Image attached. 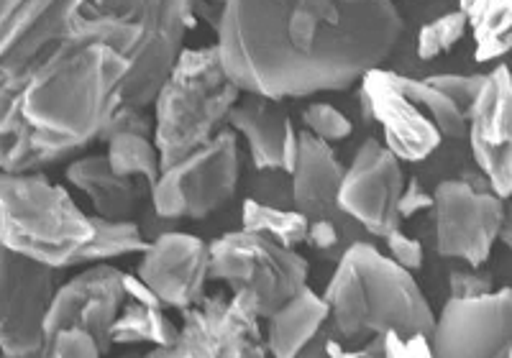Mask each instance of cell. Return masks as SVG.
<instances>
[{
	"label": "cell",
	"mask_w": 512,
	"mask_h": 358,
	"mask_svg": "<svg viewBox=\"0 0 512 358\" xmlns=\"http://www.w3.org/2000/svg\"><path fill=\"white\" fill-rule=\"evenodd\" d=\"M192 24V0H0V169L39 172L154 105Z\"/></svg>",
	"instance_id": "1"
},
{
	"label": "cell",
	"mask_w": 512,
	"mask_h": 358,
	"mask_svg": "<svg viewBox=\"0 0 512 358\" xmlns=\"http://www.w3.org/2000/svg\"><path fill=\"white\" fill-rule=\"evenodd\" d=\"M405 31L392 0H228L218 49L244 93L308 98L382 67Z\"/></svg>",
	"instance_id": "2"
},
{
	"label": "cell",
	"mask_w": 512,
	"mask_h": 358,
	"mask_svg": "<svg viewBox=\"0 0 512 358\" xmlns=\"http://www.w3.org/2000/svg\"><path fill=\"white\" fill-rule=\"evenodd\" d=\"M333 333L344 341L395 333L400 338L428 335L436 315L425 300L413 272L361 241L349 246L338 261L326 292Z\"/></svg>",
	"instance_id": "3"
},
{
	"label": "cell",
	"mask_w": 512,
	"mask_h": 358,
	"mask_svg": "<svg viewBox=\"0 0 512 358\" xmlns=\"http://www.w3.org/2000/svg\"><path fill=\"white\" fill-rule=\"evenodd\" d=\"M244 90L228 75L218 44L182 49L154 98V144L162 167L182 162L216 139Z\"/></svg>",
	"instance_id": "4"
},
{
	"label": "cell",
	"mask_w": 512,
	"mask_h": 358,
	"mask_svg": "<svg viewBox=\"0 0 512 358\" xmlns=\"http://www.w3.org/2000/svg\"><path fill=\"white\" fill-rule=\"evenodd\" d=\"M93 238L90 215L64 187L36 172L0 169V243L52 269L75 266Z\"/></svg>",
	"instance_id": "5"
},
{
	"label": "cell",
	"mask_w": 512,
	"mask_h": 358,
	"mask_svg": "<svg viewBox=\"0 0 512 358\" xmlns=\"http://www.w3.org/2000/svg\"><path fill=\"white\" fill-rule=\"evenodd\" d=\"M367 118L382 126V144L400 162H423L443 139H461L469 116L428 80H413L382 67L361 80Z\"/></svg>",
	"instance_id": "6"
},
{
	"label": "cell",
	"mask_w": 512,
	"mask_h": 358,
	"mask_svg": "<svg viewBox=\"0 0 512 358\" xmlns=\"http://www.w3.org/2000/svg\"><path fill=\"white\" fill-rule=\"evenodd\" d=\"M308 277L303 254L244 228L210 243V279L249 297L262 320L308 287Z\"/></svg>",
	"instance_id": "7"
},
{
	"label": "cell",
	"mask_w": 512,
	"mask_h": 358,
	"mask_svg": "<svg viewBox=\"0 0 512 358\" xmlns=\"http://www.w3.org/2000/svg\"><path fill=\"white\" fill-rule=\"evenodd\" d=\"M241 174L239 141L233 128L192 151L182 162L162 169L152 187V203L159 218L200 220L216 213L236 195Z\"/></svg>",
	"instance_id": "8"
},
{
	"label": "cell",
	"mask_w": 512,
	"mask_h": 358,
	"mask_svg": "<svg viewBox=\"0 0 512 358\" xmlns=\"http://www.w3.org/2000/svg\"><path fill=\"white\" fill-rule=\"evenodd\" d=\"M57 272L0 243V353L6 358L47 356V318L59 289Z\"/></svg>",
	"instance_id": "9"
},
{
	"label": "cell",
	"mask_w": 512,
	"mask_h": 358,
	"mask_svg": "<svg viewBox=\"0 0 512 358\" xmlns=\"http://www.w3.org/2000/svg\"><path fill=\"white\" fill-rule=\"evenodd\" d=\"M246 295L205 297L182 312L180 338L141 358H267L262 325Z\"/></svg>",
	"instance_id": "10"
},
{
	"label": "cell",
	"mask_w": 512,
	"mask_h": 358,
	"mask_svg": "<svg viewBox=\"0 0 512 358\" xmlns=\"http://www.w3.org/2000/svg\"><path fill=\"white\" fill-rule=\"evenodd\" d=\"M505 200L492 190H477L464 179H446L433 192L436 246L446 259L479 269L500 241Z\"/></svg>",
	"instance_id": "11"
},
{
	"label": "cell",
	"mask_w": 512,
	"mask_h": 358,
	"mask_svg": "<svg viewBox=\"0 0 512 358\" xmlns=\"http://www.w3.org/2000/svg\"><path fill=\"white\" fill-rule=\"evenodd\" d=\"M402 164L382 141L367 139L346 169L338 210L354 218L369 236L387 238L400 228V197L405 192Z\"/></svg>",
	"instance_id": "12"
},
{
	"label": "cell",
	"mask_w": 512,
	"mask_h": 358,
	"mask_svg": "<svg viewBox=\"0 0 512 358\" xmlns=\"http://www.w3.org/2000/svg\"><path fill=\"white\" fill-rule=\"evenodd\" d=\"M436 358H507L512 346V289L474 300H448L431 333Z\"/></svg>",
	"instance_id": "13"
},
{
	"label": "cell",
	"mask_w": 512,
	"mask_h": 358,
	"mask_svg": "<svg viewBox=\"0 0 512 358\" xmlns=\"http://www.w3.org/2000/svg\"><path fill=\"white\" fill-rule=\"evenodd\" d=\"M466 136L489 190L502 200L512 197V72L507 64L484 75Z\"/></svg>",
	"instance_id": "14"
},
{
	"label": "cell",
	"mask_w": 512,
	"mask_h": 358,
	"mask_svg": "<svg viewBox=\"0 0 512 358\" xmlns=\"http://www.w3.org/2000/svg\"><path fill=\"white\" fill-rule=\"evenodd\" d=\"M139 277L164 307L190 310L205 300L210 279V243L190 233H162L141 254Z\"/></svg>",
	"instance_id": "15"
},
{
	"label": "cell",
	"mask_w": 512,
	"mask_h": 358,
	"mask_svg": "<svg viewBox=\"0 0 512 358\" xmlns=\"http://www.w3.org/2000/svg\"><path fill=\"white\" fill-rule=\"evenodd\" d=\"M228 113V126L239 131L251 151V162L262 172H292L297 154V131L285 103L264 95L244 93Z\"/></svg>",
	"instance_id": "16"
},
{
	"label": "cell",
	"mask_w": 512,
	"mask_h": 358,
	"mask_svg": "<svg viewBox=\"0 0 512 358\" xmlns=\"http://www.w3.org/2000/svg\"><path fill=\"white\" fill-rule=\"evenodd\" d=\"M290 174L295 210L308 215L310 220L331 218V213H336L346 169L333 154L331 144L310 131L297 133L295 167Z\"/></svg>",
	"instance_id": "17"
},
{
	"label": "cell",
	"mask_w": 512,
	"mask_h": 358,
	"mask_svg": "<svg viewBox=\"0 0 512 358\" xmlns=\"http://www.w3.org/2000/svg\"><path fill=\"white\" fill-rule=\"evenodd\" d=\"M331 320L326 297L303 287L292 300L267 318V351L272 358H297Z\"/></svg>",
	"instance_id": "18"
},
{
	"label": "cell",
	"mask_w": 512,
	"mask_h": 358,
	"mask_svg": "<svg viewBox=\"0 0 512 358\" xmlns=\"http://www.w3.org/2000/svg\"><path fill=\"white\" fill-rule=\"evenodd\" d=\"M70 185L85 192L95 213L108 220H128L141 200L139 179L113 172L108 156H82L67 167Z\"/></svg>",
	"instance_id": "19"
},
{
	"label": "cell",
	"mask_w": 512,
	"mask_h": 358,
	"mask_svg": "<svg viewBox=\"0 0 512 358\" xmlns=\"http://www.w3.org/2000/svg\"><path fill=\"white\" fill-rule=\"evenodd\" d=\"M95 297H123V300H126L121 269L108 264H93L88 266L85 272H80L77 277H72L70 282L62 284V287L57 289L52 310H49L47 318L49 343H52L62 330L75 328L80 310L88 305L90 300H95Z\"/></svg>",
	"instance_id": "20"
},
{
	"label": "cell",
	"mask_w": 512,
	"mask_h": 358,
	"mask_svg": "<svg viewBox=\"0 0 512 358\" xmlns=\"http://www.w3.org/2000/svg\"><path fill=\"white\" fill-rule=\"evenodd\" d=\"M464 11L474 34L477 62H492L512 52V0H472Z\"/></svg>",
	"instance_id": "21"
},
{
	"label": "cell",
	"mask_w": 512,
	"mask_h": 358,
	"mask_svg": "<svg viewBox=\"0 0 512 358\" xmlns=\"http://www.w3.org/2000/svg\"><path fill=\"white\" fill-rule=\"evenodd\" d=\"M108 162H111L113 172L121 177L144 179L149 190L157 185V179L162 177V154H159L157 144H154L152 133L139 131H118L111 133L108 139Z\"/></svg>",
	"instance_id": "22"
},
{
	"label": "cell",
	"mask_w": 512,
	"mask_h": 358,
	"mask_svg": "<svg viewBox=\"0 0 512 358\" xmlns=\"http://www.w3.org/2000/svg\"><path fill=\"white\" fill-rule=\"evenodd\" d=\"M90 223H93V238L80 251L77 264H103L121 256L144 254L149 249V241L134 220H108L90 215Z\"/></svg>",
	"instance_id": "23"
},
{
	"label": "cell",
	"mask_w": 512,
	"mask_h": 358,
	"mask_svg": "<svg viewBox=\"0 0 512 358\" xmlns=\"http://www.w3.org/2000/svg\"><path fill=\"white\" fill-rule=\"evenodd\" d=\"M241 228L282 243L287 249H295L308 238L310 218L300 210H282L259 203V200H246L241 208Z\"/></svg>",
	"instance_id": "24"
},
{
	"label": "cell",
	"mask_w": 512,
	"mask_h": 358,
	"mask_svg": "<svg viewBox=\"0 0 512 358\" xmlns=\"http://www.w3.org/2000/svg\"><path fill=\"white\" fill-rule=\"evenodd\" d=\"M180 338V328L164 315V307H146L139 302H128L121 307L111 330L113 343H152L172 346Z\"/></svg>",
	"instance_id": "25"
},
{
	"label": "cell",
	"mask_w": 512,
	"mask_h": 358,
	"mask_svg": "<svg viewBox=\"0 0 512 358\" xmlns=\"http://www.w3.org/2000/svg\"><path fill=\"white\" fill-rule=\"evenodd\" d=\"M466 29H469V16L466 11L456 8L451 13H443L436 21L425 24L418 34V57L420 59H436L446 54L448 49L459 44L464 39Z\"/></svg>",
	"instance_id": "26"
},
{
	"label": "cell",
	"mask_w": 512,
	"mask_h": 358,
	"mask_svg": "<svg viewBox=\"0 0 512 358\" xmlns=\"http://www.w3.org/2000/svg\"><path fill=\"white\" fill-rule=\"evenodd\" d=\"M303 123L313 136L323 139L326 144L346 141L354 133V126H351L349 118L328 103H310L303 110Z\"/></svg>",
	"instance_id": "27"
},
{
	"label": "cell",
	"mask_w": 512,
	"mask_h": 358,
	"mask_svg": "<svg viewBox=\"0 0 512 358\" xmlns=\"http://www.w3.org/2000/svg\"><path fill=\"white\" fill-rule=\"evenodd\" d=\"M436 90H441L446 98L454 100L461 110H464L466 116L472 113V105L477 100L479 90H482L484 75H433L428 77Z\"/></svg>",
	"instance_id": "28"
},
{
	"label": "cell",
	"mask_w": 512,
	"mask_h": 358,
	"mask_svg": "<svg viewBox=\"0 0 512 358\" xmlns=\"http://www.w3.org/2000/svg\"><path fill=\"white\" fill-rule=\"evenodd\" d=\"M44 358H103V351H100L93 335L85 333L82 328H70L62 330L49 343L47 356Z\"/></svg>",
	"instance_id": "29"
},
{
	"label": "cell",
	"mask_w": 512,
	"mask_h": 358,
	"mask_svg": "<svg viewBox=\"0 0 512 358\" xmlns=\"http://www.w3.org/2000/svg\"><path fill=\"white\" fill-rule=\"evenodd\" d=\"M382 358H436L428 335L400 338L395 333L382 335Z\"/></svg>",
	"instance_id": "30"
},
{
	"label": "cell",
	"mask_w": 512,
	"mask_h": 358,
	"mask_svg": "<svg viewBox=\"0 0 512 358\" xmlns=\"http://www.w3.org/2000/svg\"><path fill=\"white\" fill-rule=\"evenodd\" d=\"M387 241V251H390V259L397 261L402 269H408V272H418L420 266H423V246L420 241L410 238L408 233H402L400 228L392 231L390 236L384 238Z\"/></svg>",
	"instance_id": "31"
},
{
	"label": "cell",
	"mask_w": 512,
	"mask_h": 358,
	"mask_svg": "<svg viewBox=\"0 0 512 358\" xmlns=\"http://www.w3.org/2000/svg\"><path fill=\"white\" fill-rule=\"evenodd\" d=\"M448 289L451 297L448 300H474V297H484L492 292L487 274L479 272H451L448 277Z\"/></svg>",
	"instance_id": "32"
},
{
	"label": "cell",
	"mask_w": 512,
	"mask_h": 358,
	"mask_svg": "<svg viewBox=\"0 0 512 358\" xmlns=\"http://www.w3.org/2000/svg\"><path fill=\"white\" fill-rule=\"evenodd\" d=\"M338 228L333 226L331 218H318V220H310V231L305 243H308L310 249L320 251V254H328L338 246Z\"/></svg>",
	"instance_id": "33"
},
{
	"label": "cell",
	"mask_w": 512,
	"mask_h": 358,
	"mask_svg": "<svg viewBox=\"0 0 512 358\" xmlns=\"http://www.w3.org/2000/svg\"><path fill=\"white\" fill-rule=\"evenodd\" d=\"M397 210H400V218H410V215L420 213V210H433V195L425 192L420 182H410V185H405Z\"/></svg>",
	"instance_id": "34"
},
{
	"label": "cell",
	"mask_w": 512,
	"mask_h": 358,
	"mask_svg": "<svg viewBox=\"0 0 512 358\" xmlns=\"http://www.w3.org/2000/svg\"><path fill=\"white\" fill-rule=\"evenodd\" d=\"M123 292H126L128 302H139V305L146 307H164L162 300L157 297V292H154L139 274L123 272ZM164 310H167V307H164Z\"/></svg>",
	"instance_id": "35"
},
{
	"label": "cell",
	"mask_w": 512,
	"mask_h": 358,
	"mask_svg": "<svg viewBox=\"0 0 512 358\" xmlns=\"http://www.w3.org/2000/svg\"><path fill=\"white\" fill-rule=\"evenodd\" d=\"M226 3L228 0H192V16L200 18V21H205V24H210L218 31Z\"/></svg>",
	"instance_id": "36"
},
{
	"label": "cell",
	"mask_w": 512,
	"mask_h": 358,
	"mask_svg": "<svg viewBox=\"0 0 512 358\" xmlns=\"http://www.w3.org/2000/svg\"><path fill=\"white\" fill-rule=\"evenodd\" d=\"M500 241H505L512 249V200H505V215H502V228H500Z\"/></svg>",
	"instance_id": "37"
},
{
	"label": "cell",
	"mask_w": 512,
	"mask_h": 358,
	"mask_svg": "<svg viewBox=\"0 0 512 358\" xmlns=\"http://www.w3.org/2000/svg\"><path fill=\"white\" fill-rule=\"evenodd\" d=\"M336 358H374L372 348H354V351H341Z\"/></svg>",
	"instance_id": "38"
},
{
	"label": "cell",
	"mask_w": 512,
	"mask_h": 358,
	"mask_svg": "<svg viewBox=\"0 0 512 358\" xmlns=\"http://www.w3.org/2000/svg\"><path fill=\"white\" fill-rule=\"evenodd\" d=\"M469 3H472V0H459V8H461V11H464V8L469 6Z\"/></svg>",
	"instance_id": "39"
},
{
	"label": "cell",
	"mask_w": 512,
	"mask_h": 358,
	"mask_svg": "<svg viewBox=\"0 0 512 358\" xmlns=\"http://www.w3.org/2000/svg\"><path fill=\"white\" fill-rule=\"evenodd\" d=\"M507 358H512V346H510V353H507Z\"/></svg>",
	"instance_id": "40"
},
{
	"label": "cell",
	"mask_w": 512,
	"mask_h": 358,
	"mask_svg": "<svg viewBox=\"0 0 512 358\" xmlns=\"http://www.w3.org/2000/svg\"><path fill=\"white\" fill-rule=\"evenodd\" d=\"M0 358H6V356H0Z\"/></svg>",
	"instance_id": "41"
},
{
	"label": "cell",
	"mask_w": 512,
	"mask_h": 358,
	"mask_svg": "<svg viewBox=\"0 0 512 358\" xmlns=\"http://www.w3.org/2000/svg\"><path fill=\"white\" fill-rule=\"evenodd\" d=\"M510 200H512V197H510Z\"/></svg>",
	"instance_id": "42"
}]
</instances>
